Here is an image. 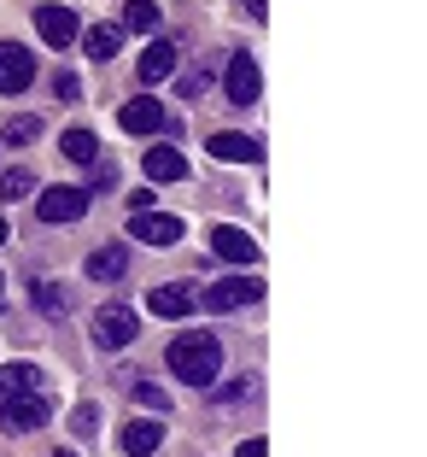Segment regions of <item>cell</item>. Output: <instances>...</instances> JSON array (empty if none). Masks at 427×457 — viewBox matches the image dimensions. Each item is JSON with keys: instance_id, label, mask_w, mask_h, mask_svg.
Instances as JSON below:
<instances>
[{"instance_id": "obj_1", "label": "cell", "mask_w": 427, "mask_h": 457, "mask_svg": "<svg viewBox=\"0 0 427 457\" xmlns=\"http://www.w3.org/2000/svg\"><path fill=\"white\" fill-rule=\"evenodd\" d=\"M164 363H170V376H176V381H187V387H211L217 370H223V346H217V335H200V328H187V335H176V340H170Z\"/></svg>"}, {"instance_id": "obj_2", "label": "cell", "mask_w": 427, "mask_h": 457, "mask_svg": "<svg viewBox=\"0 0 427 457\" xmlns=\"http://www.w3.org/2000/svg\"><path fill=\"white\" fill-rule=\"evenodd\" d=\"M264 299V282L258 276H223V282H211L200 294L205 311H217V317H228V311H241V305H258Z\"/></svg>"}, {"instance_id": "obj_3", "label": "cell", "mask_w": 427, "mask_h": 457, "mask_svg": "<svg viewBox=\"0 0 427 457\" xmlns=\"http://www.w3.org/2000/svg\"><path fill=\"white\" fill-rule=\"evenodd\" d=\"M135 335H141V323H135L129 305H100L94 311V346L100 352H123Z\"/></svg>"}, {"instance_id": "obj_4", "label": "cell", "mask_w": 427, "mask_h": 457, "mask_svg": "<svg viewBox=\"0 0 427 457\" xmlns=\"http://www.w3.org/2000/svg\"><path fill=\"white\" fill-rule=\"evenodd\" d=\"M47 422V393L29 387V393H12V399H0V428H12V434H29Z\"/></svg>"}, {"instance_id": "obj_5", "label": "cell", "mask_w": 427, "mask_h": 457, "mask_svg": "<svg viewBox=\"0 0 427 457\" xmlns=\"http://www.w3.org/2000/svg\"><path fill=\"white\" fill-rule=\"evenodd\" d=\"M223 95L234 100V106H258V95H264V77H258V59H252V54H234V59H228Z\"/></svg>"}, {"instance_id": "obj_6", "label": "cell", "mask_w": 427, "mask_h": 457, "mask_svg": "<svg viewBox=\"0 0 427 457\" xmlns=\"http://www.w3.org/2000/svg\"><path fill=\"white\" fill-rule=\"evenodd\" d=\"M36 82V54L18 41H0V95H24Z\"/></svg>"}, {"instance_id": "obj_7", "label": "cell", "mask_w": 427, "mask_h": 457, "mask_svg": "<svg viewBox=\"0 0 427 457\" xmlns=\"http://www.w3.org/2000/svg\"><path fill=\"white\" fill-rule=\"evenodd\" d=\"M129 235L135 241H147V246H176L182 241V217H164V212H129Z\"/></svg>"}, {"instance_id": "obj_8", "label": "cell", "mask_w": 427, "mask_h": 457, "mask_svg": "<svg viewBox=\"0 0 427 457\" xmlns=\"http://www.w3.org/2000/svg\"><path fill=\"white\" fill-rule=\"evenodd\" d=\"M41 223H77L82 212H88V188H47L36 200Z\"/></svg>"}, {"instance_id": "obj_9", "label": "cell", "mask_w": 427, "mask_h": 457, "mask_svg": "<svg viewBox=\"0 0 427 457\" xmlns=\"http://www.w3.org/2000/svg\"><path fill=\"white\" fill-rule=\"evenodd\" d=\"M36 29L47 36V47H70V41L82 36V29H77V12H70V6H53V0H47V6H36Z\"/></svg>"}, {"instance_id": "obj_10", "label": "cell", "mask_w": 427, "mask_h": 457, "mask_svg": "<svg viewBox=\"0 0 427 457\" xmlns=\"http://www.w3.org/2000/svg\"><path fill=\"white\" fill-rule=\"evenodd\" d=\"M211 253L228 258V264H258V241L246 235V228H234V223H217L211 228Z\"/></svg>"}, {"instance_id": "obj_11", "label": "cell", "mask_w": 427, "mask_h": 457, "mask_svg": "<svg viewBox=\"0 0 427 457\" xmlns=\"http://www.w3.org/2000/svg\"><path fill=\"white\" fill-rule=\"evenodd\" d=\"M211 159H223V164H258V159H264V147H258L252 135L223 129V135H211Z\"/></svg>"}, {"instance_id": "obj_12", "label": "cell", "mask_w": 427, "mask_h": 457, "mask_svg": "<svg viewBox=\"0 0 427 457\" xmlns=\"http://www.w3.org/2000/svg\"><path fill=\"white\" fill-rule=\"evenodd\" d=\"M164 445V422L159 417H135L129 428H123V452L129 457H152Z\"/></svg>"}, {"instance_id": "obj_13", "label": "cell", "mask_w": 427, "mask_h": 457, "mask_svg": "<svg viewBox=\"0 0 427 457\" xmlns=\"http://www.w3.org/2000/svg\"><path fill=\"white\" fill-rule=\"evenodd\" d=\"M123 270H129V246H123V241L88 253V282H123Z\"/></svg>"}, {"instance_id": "obj_14", "label": "cell", "mask_w": 427, "mask_h": 457, "mask_svg": "<svg viewBox=\"0 0 427 457\" xmlns=\"http://www.w3.org/2000/svg\"><path fill=\"white\" fill-rule=\"evenodd\" d=\"M118 123H123L129 135H152V129H164V106L141 95V100H129V106L118 112Z\"/></svg>"}, {"instance_id": "obj_15", "label": "cell", "mask_w": 427, "mask_h": 457, "mask_svg": "<svg viewBox=\"0 0 427 457\" xmlns=\"http://www.w3.org/2000/svg\"><path fill=\"white\" fill-rule=\"evenodd\" d=\"M147 311L176 323V317H187V311H193V294H187L182 282H164V287H152V294H147Z\"/></svg>"}, {"instance_id": "obj_16", "label": "cell", "mask_w": 427, "mask_h": 457, "mask_svg": "<svg viewBox=\"0 0 427 457\" xmlns=\"http://www.w3.org/2000/svg\"><path fill=\"white\" fill-rule=\"evenodd\" d=\"M182 176H187V153H176V147L147 153V182H182Z\"/></svg>"}, {"instance_id": "obj_17", "label": "cell", "mask_w": 427, "mask_h": 457, "mask_svg": "<svg viewBox=\"0 0 427 457\" xmlns=\"http://www.w3.org/2000/svg\"><path fill=\"white\" fill-rule=\"evenodd\" d=\"M176 71V47L170 41H152L147 54H141V88H147V82H164Z\"/></svg>"}, {"instance_id": "obj_18", "label": "cell", "mask_w": 427, "mask_h": 457, "mask_svg": "<svg viewBox=\"0 0 427 457\" xmlns=\"http://www.w3.org/2000/svg\"><path fill=\"white\" fill-rule=\"evenodd\" d=\"M29 387H41V370H36V363H0V399L29 393Z\"/></svg>"}, {"instance_id": "obj_19", "label": "cell", "mask_w": 427, "mask_h": 457, "mask_svg": "<svg viewBox=\"0 0 427 457\" xmlns=\"http://www.w3.org/2000/svg\"><path fill=\"white\" fill-rule=\"evenodd\" d=\"M59 153H65L70 164H94V159H100V135H94V129H65Z\"/></svg>"}, {"instance_id": "obj_20", "label": "cell", "mask_w": 427, "mask_h": 457, "mask_svg": "<svg viewBox=\"0 0 427 457\" xmlns=\"http://www.w3.org/2000/svg\"><path fill=\"white\" fill-rule=\"evenodd\" d=\"M82 41H88V54H94V59H111V54L123 47V24H94Z\"/></svg>"}, {"instance_id": "obj_21", "label": "cell", "mask_w": 427, "mask_h": 457, "mask_svg": "<svg viewBox=\"0 0 427 457\" xmlns=\"http://www.w3.org/2000/svg\"><path fill=\"white\" fill-rule=\"evenodd\" d=\"M123 29L152 36V29H159V6H152V0H129V6H123Z\"/></svg>"}, {"instance_id": "obj_22", "label": "cell", "mask_w": 427, "mask_h": 457, "mask_svg": "<svg viewBox=\"0 0 427 457\" xmlns=\"http://www.w3.org/2000/svg\"><path fill=\"white\" fill-rule=\"evenodd\" d=\"M36 311H41V317H65V311H70V294L59 282H41L36 287Z\"/></svg>"}, {"instance_id": "obj_23", "label": "cell", "mask_w": 427, "mask_h": 457, "mask_svg": "<svg viewBox=\"0 0 427 457\" xmlns=\"http://www.w3.org/2000/svg\"><path fill=\"white\" fill-rule=\"evenodd\" d=\"M36 135H41V118H12V123H0V147H24Z\"/></svg>"}, {"instance_id": "obj_24", "label": "cell", "mask_w": 427, "mask_h": 457, "mask_svg": "<svg viewBox=\"0 0 427 457\" xmlns=\"http://www.w3.org/2000/svg\"><path fill=\"white\" fill-rule=\"evenodd\" d=\"M29 194H36V176H29V170H6V176H0V200H6V205L29 200Z\"/></svg>"}, {"instance_id": "obj_25", "label": "cell", "mask_w": 427, "mask_h": 457, "mask_svg": "<svg viewBox=\"0 0 427 457\" xmlns=\"http://www.w3.org/2000/svg\"><path fill=\"white\" fill-rule=\"evenodd\" d=\"M129 387H135V399L147 404V411H170V393L164 387H152V381H141V376H129Z\"/></svg>"}, {"instance_id": "obj_26", "label": "cell", "mask_w": 427, "mask_h": 457, "mask_svg": "<svg viewBox=\"0 0 427 457\" xmlns=\"http://www.w3.org/2000/svg\"><path fill=\"white\" fill-rule=\"evenodd\" d=\"M94 422H100V411H94V404H82L77 417H70V434H77V440H94Z\"/></svg>"}, {"instance_id": "obj_27", "label": "cell", "mask_w": 427, "mask_h": 457, "mask_svg": "<svg viewBox=\"0 0 427 457\" xmlns=\"http://www.w3.org/2000/svg\"><path fill=\"white\" fill-rule=\"evenodd\" d=\"M252 381H258V376H241L234 387H223V393H217V399H223V404H234V399H252V393H258Z\"/></svg>"}, {"instance_id": "obj_28", "label": "cell", "mask_w": 427, "mask_h": 457, "mask_svg": "<svg viewBox=\"0 0 427 457\" xmlns=\"http://www.w3.org/2000/svg\"><path fill=\"white\" fill-rule=\"evenodd\" d=\"M241 457H269V445L264 440H241Z\"/></svg>"}, {"instance_id": "obj_29", "label": "cell", "mask_w": 427, "mask_h": 457, "mask_svg": "<svg viewBox=\"0 0 427 457\" xmlns=\"http://www.w3.org/2000/svg\"><path fill=\"white\" fill-rule=\"evenodd\" d=\"M241 6H246V18H264L269 12V0H241Z\"/></svg>"}, {"instance_id": "obj_30", "label": "cell", "mask_w": 427, "mask_h": 457, "mask_svg": "<svg viewBox=\"0 0 427 457\" xmlns=\"http://www.w3.org/2000/svg\"><path fill=\"white\" fill-rule=\"evenodd\" d=\"M6 241H12V228H6V223H0V246H6Z\"/></svg>"}, {"instance_id": "obj_31", "label": "cell", "mask_w": 427, "mask_h": 457, "mask_svg": "<svg viewBox=\"0 0 427 457\" xmlns=\"http://www.w3.org/2000/svg\"><path fill=\"white\" fill-rule=\"evenodd\" d=\"M0 299H6V282H0Z\"/></svg>"}]
</instances>
